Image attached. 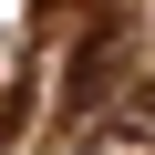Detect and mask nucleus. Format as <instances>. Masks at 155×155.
<instances>
[{
  "label": "nucleus",
  "mask_w": 155,
  "mask_h": 155,
  "mask_svg": "<svg viewBox=\"0 0 155 155\" xmlns=\"http://www.w3.org/2000/svg\"><path fill=\"white\" fill-rule=\"evenodd\" d=\"M104 83H114V31H104V41H93V52H83V72H72V104H93V93H104Z\"/></svg>",
  "instance_id": "f257e3e1"
}]
</instances>
